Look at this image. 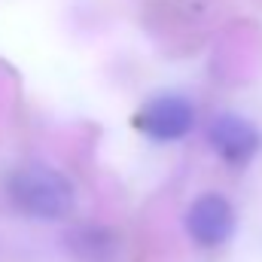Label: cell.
Segmentation results:
<instances>
[{
	"label": "cell",
	"mask_w": 262,
	"mask_h": 262,
	"mask_svg": "<svg viewBox=\"0 0 262 262\" xmlns=\"http://www.w3.org/2000/svg\"><path fill=\"white\" fill-rule=\"evenodd\" d=\"M9 201L34 220H61L73 207V186L46 165H21L6 180Z\"/></svg>",
	"instance_id": "cell-1"
},
{
	"label": "cell",
	"mask_w": 262,
	"mask_h": 262,
	"mask_svg": "<svg viewBox=\"0 0 262 262\" xmlns=\"http://www.w3.org/2000/svg\"><path fill=\"white\" fill-rule=\"evenodd\" d=\"M192 107L186 98L180 95H162L152 98L143 110H140V128L156 140H174L183 137L192 125Z\"/></svg>",
	"instance_id": "cell-2"
},
{
	"label": "cell",
	"mask_w": 262,
	"mask_h": 262,
	"mask_svg": "<svg viewBox=\"0 0 262 262\" xmlns=\"http://www.w3.org/2000/svg\"><path fill=\"white\" fill-rule=\"evenodd\" d=\"M210 143L232 162H247L259 149V131L241 116H213Z\"/></svg>",
	"instance_id": "cell-3"
}]
</instances>
